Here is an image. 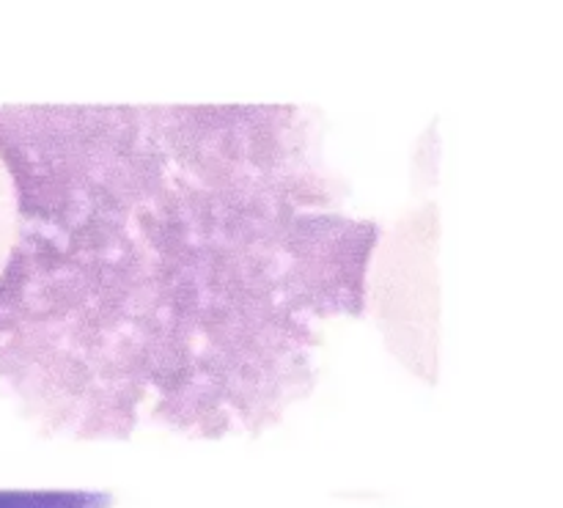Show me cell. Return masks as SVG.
I'll return each mask as SVG.
<instances>
[{"mask_svg":"<svg viewBox=\"0 0 563 508\" xmlns=\"http://www.w3.org/2000/svg\"><path fill=\"white\" fill-rule=\"evenodd\" d=\"M99 493H0V508H108Z\"/></svg>","mask_w":563,"mask_h":508,"instance_id":"obj_2","label":"cell"},{"mask_svg":"<svg viewBox=\"0 0 563 508\" xmlns=\"http://www.w3.org/2000/svg\"><path fill=\"white\" fill-rule=\"evenodd\" d=\"M0 390L44 434H262L379 223L300 104H0Z\"/></svg>","mask_w":563,"mask_h":508,"instance_id":"obj_1","label":"cell"}]
</instances>
